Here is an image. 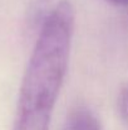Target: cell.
<instances>
[{"label": "cell", "mask_w": 128, "mask_h": 130, "mask_svg": "<svg viewBox=\"0 0 128 130\" xmlns=\"http://www.w3.org/2000/svg\"><path fill=\"white\" fill-rule=\"evenodd\" d=\"M75 11L68 0L45 17L19 92L13 130H49L68 70Z\"/></svg>", "instance_id": "6da1fadb"}, {"label": "cell", "mask_w": 128, "mask_h": 130, "mask_svg": "<svg viewBox=\"0 0 128 130\" xmlns=\"http://www.w3.org/2000/svg\"><path fill=\"white\" fill-rule=\"evenodd\" d=\"M67 130H102V128L98 119L90 110L77 107L69 115Z\"/></svg>", "instance_id": "7a4b0ae2"}, {"label": "cell", "mask_w": 128, "mask_h": 130, "mask_svg": "<svg viewBox=\"0 0 128 130\" xmlns=\"http://www.w3.org/2000/svg\"><path fill=\"white\" fill-rule=\"evenodd\" d=\"M118 110L123 120L128 121V86H122L118 92Z\"/></svg>", "instance_id": "3957f363"}, {"label": "cell", "mask_w": 128, "mask_h": 130, "mask_svg": "<svg viewBox=\"0 0 128 130\" xmlns=\"http://www.w3.org/2000/svg\"><path fill=\"white\" fill-rule=\"evenodd\" d=\"M106 1L113 5H128V0H106Z\"/></svg>", "instance_id": "277c9868"}, {"label": "cell", "mask_w": 128, "mask_h": 130, "mask_svg": "<svg viewBox=\"0 0 128 130\" xmlns=\"http://www.w3.org/2000/svg\"><path fill=\"white\" fill-rule=\"evenodd\" d=\"M45 1H49V0H45Z\"/></svg>", "instance_id": "5b68a950"}]
</instances>
